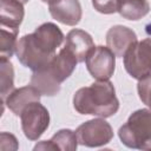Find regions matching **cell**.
<instances>
[{
    "label": "cell",
    "instance_id": "44dd1931",
    "mask_svg": "<svg viewBox=\"0 0 151 151\" xmlns=\"http://www.w3.org/2000/svg\"><path fill=\"white\" fill-rule=\"evenodd\" d=\"M0 147L2 150H17L18 140L12 133L1 132L0 134Z\"/></svg>",
    "mask_w": 151,
    "mask_h": 151
},
{
    "label": "cell",
    "instance_id": "6da1fadb",
    "mask_svg": "<svg viewBox=\"0 0 151 151\" xmlns=\"http://www.w3.org/2000/svg\"><path fill=\"white\" fill-rule=\"evenodd\" d=\"M73 107L80 114L109 118L118 112L119 100L110 80H97L90 86L76 91Z\"/></svg>",
    "mask_w": 151,
    "mask_h": 151
},
{
    "label": "cell",
    "instance_id": "3957f363",
    "mask_svg": "<svg viewBox=\"0 0 151 151\" xmlns=\"http://www.w3.org/2000/svg\"><path fill=\"white\" fill-rule=\"evenodd\" d=\"M120 142L130 147L151 151V109L132 112L118 130Z\"/></svg>",
    "mask_w": 151,
    "mask_h": 151
},
{
    "label": "cell",
    "instance_id": "ba28073f",
    "mask_svg": "<svg viewBox=\"0 0 151 151\" xmlns=\"http://www.w3.org/2000/svg\"><path fill=\"white\" fill-rule=\"evenodd\" d=\"M85 64L88 73L96 80H109L114 73L116 54L107 46H94L88 53Z\"/></svg>",
    "mask_w": 151,
    "mask_h": 151
},
{
    "label": "cell",
    "instance_id": "2e32d148",
    "mask_svg": "<svg viewBox=\"0 0 151 151\" xmlns=\"http://www.w3.org/2000/svg\"><path fill=\"white\" fill-rule=\"evenodd\" d=\"M150 12L147 0H122L118 6V13L127 20L137 21Z\"/></svg>",
    "mask_w": 151,
    "mask_h": 151
},
{
    "label": "cell",
    "instance_id": "5b68a950",
    "mask_svg": "<svg viewBox=\"0 0 151 151\" xmlns=\"http://www.w3.org/2000/svg\"><path fill=\"white\" fill-rule=\"evenodd\" d=\"M78 143L87 147H99L109 144L113 138V130L105 118H94L80 124L74 131Z\"/></svg>",
    "mask_w": 151,
    "mask_h": 151
},
{
    "label": "cell",
    "instance_id": "7c38bea8",
    "mask_svg": "<svg viewBox=\"0 0 151 151\" xmlns=\"http://www.w3.org/2000/svg\"><path fill=\"white\" fill-rule=\"evenodd\" d=\"M64 46L71 51L78 63H84L88 53L94 48V42L90 33L84 29L74 28L67 33Z\"/></svg>",
    "mask_w": 151,
    "mask_h": 151
},
{
    "label": "cell",
    "instance_id": "603a6c76",
    "mask_svg": "<svg viewBox=\"0 0 151 151\" xmlns=\"http://www.w3.org/2000/svg\"><path fill=\"white\" fill-rule=\"evenodd\" d=\"M41 1H42V2H45V4H48L51 0H41Z\"/></svg>",
    "mask_w": 151,
    "mask_h": 151
},
{
    "label": "cell",
    "instance_id": "52a82bcc",
    "mask_svg": "<svg viewBox=\"0 0 151 151\" xmlns=\"http://www.w3.org/2000/svg\"><path fill=\"white\" fill-rule=\"evenodd\" d=\"M15 54L18 60L25 67L34 71H39L47 66L54 57L45 53L33 40L32 33L21 37L18 40Z\"/></svg>",
    "mask_w": 151,
    "mask_h": 151
},
{
    "label": "cell",
    "instance_id": "ffe728a7",
    "mask_svg": "<svg viewBox=\"0 0 151 151\" xmlns=\"http://www.w3.org/2000/svg\"><path fill=\"white\" fill-rule=\"evenodd\" d=\"M94 9L101 14H113L118 12V0H92Z\"/></svg>",
    "mask_w": 151,
    "mask_h": 151
},
{
    "label": "cell",
    "instance_id": "8992f818",
    "mask_svg": "<svg viewBox=\"0 0 151 151\" xmlns=\"http://www.w3.org/2000/svg\"><path fill=\"white\" fill-rule=\"evenodd\" d=\"M20 120L25 137L38 140L50 126V113L40 101H33L22 110Z\"/></svg>",
    "mask_w": 151,
    "mask_h": 151
},
{
    "label": "cell",
    "instance_id": "ac0fdd59",
    "mask_svg": "<svg viewBox=\"0 0 151 151\" xmlns=\"http://www.w3.org/2000/svg\"><path fill=\"white\" fill-rule=\"evenodd\" d=\"M0 57H5L11 59V57L15 53L17 44H18V33L19 28L1 26L0 25Z\"/></svg>",
    "mask_w": 151,
    "mask_h": 151
},
{
    "label": "cell",
    "instance_id": "7402d4cb",
    "mask_svg": "<svg viewBox=\"0 0 151 151\" xmlns=\"http://www.w3.org/2000/svg\"><path fill=\"white\" fill-rule=\"evenodd\" d=\"M18 1H20L21 4H24V5H25V4H27V2L29 1V0H18Z\"/></svg>",
    "mask_w": 151,
    "mask_h": 151
},
{
    "label": "cell",
    "instance_id": "d6986e66",
    "mask_svg": "<svg viewBox=\"0 0 151 151\" xmlns=\"http://www.w3.org/2000/svg\"><path fill=\"white\" fill-rule=\"evenodd\" d=\"M137 92L142 103L151 109V74L138 80Z\"/></svg>",
    "mask_w": 151,
    "mask_h": 151
},
{
    "label": "cell",
    "instance_id": "9c48e42d",
    "mask_svg": "<svg viewBox=\"0 0 151 151\" xmlns=\"http://www.w3.org/2000/svg\"><path fill=\"white\" fill-rule=\"evenodd\" d=\"M35 44L47 54L55 55L57 48L60 47L65 37L63 31L53 22H44L32 33Z\"/></svg>",
    "mask_w": 151,
    "mask_h": 151
},
{
    "label": "cell",
    "instance_id": "30bf717a",
    "mask_svg": "<svg viewBox=\"0 0 151 151\" xmlns=\"http://www.w3.org/2000/svg\"><path fill=\"white\" fill-rule=\"evenodd\" d=\"M48 11L53 19L67 26L78 25L83 17L79 0H51Z\"/></svg>",
    "mask_w": 151,
    "mask_h": 151
},
{
    "label": "cell",
    "instance_id": "8fae6325",
    "mask_svg": "<svg viewBox=\"0 0 151 151\" xmlns=\"http://www.w3.org/2000/svg\"><path fill=\"white\" fill-rule=\"evenodd\" d=\"M137 41L138 39L136 32L129 28L127 26L114 25L106 33L107 47L118 58H123L127 52V50Z\"/></svg>",
    "mask_w": 151,
    "mask_h": 151
},
{
    "label": "cell",
    "instance_id": "e0dca14e",
    "mask_svg": "<svg viewBox=\"0 0 151 151\" xmlns=\"http://www.w3.org/2000/svg\"><path fill=\"white\" fill-rule=\"evenodd\" d=\"M14 90V68L8 58L0 57V94L4 100Z\"/></svg>",
    "mask_w": 151,
    "mask_h": 151
},
{
    "label": "cell",
    "instance_id": "9a60e30c",
    "mask_svg": "<svg viewBox=\"0 0 151 151\" xmlns=\"http://www.w3.org/2000/svg\"><path fill=\"white\" fill-rule=\"evenodd\" d=\"M25 17L24 4L18 0H0V25L19 28Z\"/></svg>",
    "mask_w": 151,
    "mask_h": 151
},
{
    "label": "cell",
    "instance_id": "5bb4252c",
    "mask_svg": "<svg viewBox=\"0 0 151 151\" xmlns=\"http://www.w3.org/2000/svg\"><path fill=\"white\" fill-rule=\"evenodd\" d=\"M76 132L70 129H61L52 136L50 140H41L34 146V150H63L74 151L78 147Z\"/></svg>",
    "mask_w": 151,
    "mask_h": 151
},
{
    "label": "cell",
    "instance_id": "277c9868",
    "mask_svg": "<svg viewBox=\"0 0 151 151\" xmlns=\"http://www.w3.org/2000/svg\"><path fill=\"white\" fill-rule=\"evenodd\" d=\"M125 71L140 80L151 74V37L134 42L123 57Z\"/></svg>",
    "mask_w": 151,
    "mask_h": 151
},
{
    "label": "cell",
    "instance_id": "4fadbf2b",
    "mask_svg": "<svg viewBox=\"0 0 151 151\" xmlns=\"http://www.w3.org/2000/svg\"><path fill=\"white\" fill-rule=\"evenodd\" d=\"M41 93L31 84L27 86H22L19 88H14L4 100L2 103L15 114H21L22 110L33 101H40Z\"/></svg>",
    "mask_w": 151,
    "mask_h": 151
},
{
    "label": "cell",
    "instance_id": "7a4b0ae2",
    "mask_svg": "<svg viewBox=\"0 0 151 151\" xmlns=\"http://www.w3.org/2000/svg\"><path fill=\"white\" fill-rule=\"evenodd\" d=\"M77 64L78 60L76 57L64 46L47 66L33 72L29 84L34 86L41 96L53 97L60 92L61 83L73 73Z\"/></svg>",
    "mask_w": 151,
    "mask_h": 151
}]
</instances>
